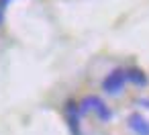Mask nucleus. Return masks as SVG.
I'll list each match as a JSON object with an SVG mask.
<instances>
[{
	"instance_id": "1",
	"label": "nucleus",
	"mask_w": 149,
	"mask_h": 135,
	"mask_svg": "<svg viewBox=\"0 0 149 135\" xmlns=\"http://www.w3.org/2000/svg\"><path fill=\"white\" fill-rule=\"evenodd\" d=\"M80 111H82V113H94L100 123H108V121L112 119L110 106H108L100 96H96V94H88V96L80 102Z\"/></svg>"
},
{
	"instance_id": "2",
	"label": "nucleus",
	"mask_w": 149,
	"mask_h": 135,
	"mask_svg": "<svg viewBox=\"0 0 149 135\" xmlns=\"http://www.w3.org/2000/svg\"><path fill=\"white\" fill-rule=\"evenodd\" d=\"M125 84H127V76H125V70L123 68H116L112 70L104 80H102V90L110 96H116L125 90Z\"/></svg>"
},
{
	"instance_id": "3",
	"label": "nucleus",
	"mask_w": 149,
	"mask_h": 135,
	"mask_svg": "<svg viewBox=\"0 0 149 135\" xmlns=\"http://www.w3.org/2000/svg\"><path fill=\"white\" fill-rule=\"evenodd\" d=\"M127 127H129V131L135 133V135H149V121H147L143 115H139V113L129 115Z\"/></svg>"
},
{
	"instance_id": "4",
	"label": "nucleus",
	"mask_w": 149,
	"mask_h": 135,
	"mask_svg": "<svg viewBox=\"0 0 149 135\" xmlns=\"http://www.w3.org/2000/svg\"><path fill=\"white\" fill-rule=\"evenodd\" d=\"M125 76H127V82H131V84H135L137 88H145L147 86V74L141 70V68H129V70H125Z\"/></svg>"
},
{
	"instance_id": "5",
	"label": "nucleus",
	"mask_w": 149,
	"mask_h": 135,
	"mask_svg": "<svg viewBox=\"0 0 149 135\" xmlns=\"http://www.w3.org/2000/svg\"><path fill=\"white\" fill-rule=\"evenodd\" d=\"M13 2V0H0V8H4V6H8Z\"/></svg>"
},
{
	"instance_id": "6",
	"label": "nucleus",
	"mask_w": 149,
	"mask_h": 135,
	"mask_svg": "<svg viewBox=\"0 0 149 135\" xmlns=\"http://www.w3.org/2000/svg\"><path fill=\"white\" fill-rule=\"evenodd\" d=\"M139 102H141V104H143V106H145V108H149V98H141V100H139Z\"/></svg>"
},
{
	"instance_id": "7",
	"label": "nucleus",
	"mask_w": 149,
	"mask_h": 135,
	"mask_svg": "<svg viewBox=\"0 0 149 135\" xmlns=\"http://www.w3.org/2000/svg\"><path fill=\"white\" fill-rule=\"evenodd\" d=\"M4 23V8H0V25Z\"/></svg>"
}]
</instances>
